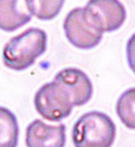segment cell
<instances>
[{
	"mask_svg": "<svg viewBox=\"0 0 135 147\" xmlns=\"http://www.w3.org/2000/svg\"><path fill=\"white\" fill-rule=\"evenodd\" d=\"M48 48V34L38 27H30L8 40L3 49V62L5 67L23 71L33 65L34 62Z\"/></svg>",
	"mask_w": 135,
	"mask_h": 147,
	"instance_id": "6da1fadb",
	"label": "cell"
},
{
	"mask_svg": "<svg viewBox=\"0 0 135 147\" xmlns=\"http://www.w3.org/2000/svg\"><path fill=\"white\" fill-rule=\"evenodd\" d=\"M71 138L75 147H111L116 138V126L110 116L91 110L78 117Z\"/></svg>",
	"mask_w": 135,
	"mask_h": 147,
	"instance_id": "7a4b0ae2",
	"label": "cell"
},
{
	"mask_svg": "<svg viewBox=\"0 0 135 147\" xmlns=\"http://www.w3.org/2000/svg\"><path fill=\"white\" fill-rule=\"evenodd\" d=\"M63 29L69 43L81 50L96 48L103 37L102 30L85 6L73 8L63 22Z\"/></svg>",
	"mask_w": 135,
	"mask_h": 147,
	"instance_id": "3957f363",
	"label": "cell"
},
{
	"mask_svg": "<svg viewBox=\"0 0 135 147\" xmlns=\"http://www.w3.org/2000/svg\"><path fill=\"white\" fill-rule=\"evenodd\" d=\"M34 108L45 120L58 122L73 112V101L68 91L57 81L43 84L34 95Z\"/></svg>",
	"mask_w": 135,
	"mask_h": 147,
	"instance_id": "277c9868",
	"label": "cell"
},
{
	"mask_svg": "<svg viewBox=\"0 0 135 147\" xmlns=\"http://www.w3.org/2000/svg\"><path fill=\"white\" fill-rule=\"evenodd\" d=\"M55 81L64 88L73 101L74 107L84 106L93 96L94 88L88 75L78 68H65L56 74Z\"/></svg>",
	"mask_w": 135,
	"mask_h": 147,
	"instance_id": "5b68a950",
	"label": "cell"
},
{
	"mask_svg": "<svg viewBox=\"0 0 135 147\" xmlns=\"http://www.w3.org/2000/svg\"><path fill=\"white\" fill-rule=\"evenodd\" d=\"M85 7L102 32H114L123 25L127 12L120 0H89Z\"/></svg>",
	"mask_w": 135,
	"mask_h": 147,
	"instance_id": "8992f818",
	"label": "cell"
},
{
	"mask_svg": "<svg viewBox=\"0 0 135 147\" xmlns=\"http://www.w3.org/2000/svg\"><path fill=\"white\" fill-rule=\"evenodd\" d=\"M66 141V127L64 123L48 125L36 119L29 123L25 132L28 147H64Z\"/></svg>",
	"mask_w": 135,
	"mask_h": 147,
	"instance_id": "52a82bcc",
	"label": "cell"
},
{
	"mask_svg": "<svg viewBox=\"0 0 135 147\" xmlns=\"http://www.w3.org/2000/svg\"><path fill=\"white\" fill-rule=\"evenodd\" d=\"M30 13L25 0H0V30L13 32L30 23Z\"/></svg>",
	"mask_w": 135,
	"mask_h": 147,
	"instance_id": "ba28073f",
	"label": "cell"
},
{
	"mask_svg": "<svg viewBox=\"0 0 135 147\" xmlns=\"http://www.w3.org/2000/svg\"><path fill=\"white\" fill-rule=\"evenodd\" d=\"M19 125L17 116L8 108L0 106V147H17Z\"/></svg>",
	"mask_w": 135,
	"mask_h": 147,
	"instance_id": "9c48e42d",
	"label": "cell"
},
{
	"mask_svg": "<svg viewBox=\"0 0 135 147\" xmlns=\"http://www.w3.org/2000/svg\"><path fill=\"white\" fill-rule=\"evenodd\" d=\"M65 0H25L30 13L40 20H52L60 13Z\"/></svg>",
	"mask_w": 135,
	"mask_h": 147,
	"instance_id": "30bf717a",
	"label": "cell"
},
{
	"mask_svg": "<svg viewBox=\"0 0 135 147\" xmlns=\"http://www.w3.org/2000/svg\"><path fill=\"white\" fill-rule=\"evenodd\" d=\"M116 114L126 127L135 131V87L120 95L116 102Z\"/></svg>",
	"mask_w": 135,
	"mask_h": 147,
	"instance_id": "8fae6325",
	"label": "cell"
},
{
	"mask_svg": "<svg viewBox=\"0 0 135 147\" xmlns=\"http://www.w3.org/2000/svg\"><path fill=\"white\" fill-rule=\"evenodd\" d=\"M126 57H127L128 67L135 75V33L129 37L126 45Z\"/></svg>",
	"mask_w": 135,
	"mask_h": 147,
	"instance_id": "7c38bea8",
	"label": "cell"
}]
</instances>
